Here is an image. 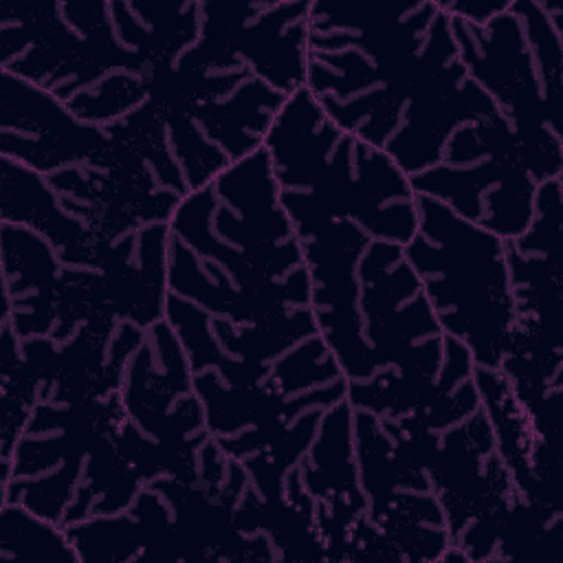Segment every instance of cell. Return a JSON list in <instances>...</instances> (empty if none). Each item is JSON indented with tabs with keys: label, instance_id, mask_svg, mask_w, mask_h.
Instances as JSON below:
<instances>
[{
	"label": "cell",
	"instance_id": "6da1fadb",
	"mask_svg": "<svg viewBox=\"0 0 563 563\" xmlns=\"http://www.w3.org/2000/svg\"><path fill=\"white\" fill-rule=\"evenodd\" d=\"M405 255L442 332L462 341L475 365L499 367L517 321L506 240L418 196Z\"/></svg>",
	"mask_w": 563,
	"mask_h": 563
},
{
	"label": "cell",
	"instance_id": "7a4b0ae2",
	"mask_svg": "<svg viewBox=\"0 0 563 563\" xmlns=\"http://www.w3.org/2000/svg\"><path fill=\"white\" fill-rule=\"evenodd\" d=\"M409 183L416 196L442 202L506 242L528 229L539 185L499 110L460 123L442 145L438 163Z\"/></svg>",
	"mask_w": 563,
	"mask_h": 563
},
{
	"label": "cell",
	"instance_id": "3957f363",
	"mask_svg": "<svg viewBox=\"0 0 563 563\" xmlns=\"http://www.w3.org/2000/svg\"><path fill=\"white\" fill-rule=\"evenodd\" d=\"M2 156L44 176L95 158L110 141L108 128L79 121L55 95L2 70L0 88Z\"/></svg>",
	"mask_w": 563,
	"mask_h": 563
},
{
	"label": "cell",
	"instance_id": "277c9868",
	"mask_svg": "<svg viewBox=\"0 0 563 563\" xmlns=\"http://www.w3.org/2000/svg\"><path fill=\"white\" fill-rule=\"evenodd\" d=\"M9 559L79 563L66 530L20 504H2L0 561Z\"/></svg>",
	"mask_w": 563,
	"mask_h": 563
}]
</instances>
